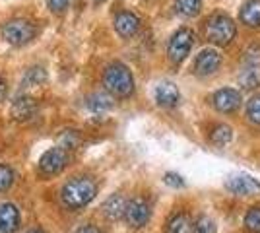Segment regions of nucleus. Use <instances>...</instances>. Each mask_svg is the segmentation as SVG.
Segmentation results:
<instances>
[{"label":"nucleus","mask_w":260,"mask_h":233,"mask_svg":"<svg viewBox=\"0 0 260 233\" xmlns=\"http://www.w3.org/2000/svg\"><path fill=\"white\" fill-rule=\"evenodd\" d=\"M239 18L247 27H260V0H247L239 12Z\"/></svg>","instance_id":"dca6fc26"},{"label":"nucleus","mask_w":260,"mask_h":233,"mask_svg":"<svg viewBox=\"0 0 260 233\" xmlns=\"http://www.w3.org/2000/svg\"><path fill=\"white\" fill-rule=\"evenodd\" d=\"M126 200L124 196H120V194H113V196H109L105 202H103V214L107 216L109 220H120V218H124V212H126Z\"/></svg>","instance_id":"2eb2a0df"},{"label":"nucleus","mask_w":260,"mask_h":233,"mask_svg":"<svg viewBox=\"0 0 260 233\" xmlns=\"http://www.w3.org/2000/svg\"><path fill=\"white\" fill-rule=\"evenodd\" d=\"M243 62H245V66H258L260 64V47L258 45H252L249 51L245 53Z\"/></svg>","instance_id":"cd10ccee"},{"label":"nucleus","mask_w":260,"mask_h":233,"mask_svg":"<svg viewBox=\"0 0 260 233\" xmlns=\"http://www.w3.org/2000/svg\"><path fill=\"white\" fill-rule=\"evenodd\" d=\"M76 233H103V231L99 229L98 225H91V223H87V225H82V227H80Z\"/></svg>","instance_id":"7c9ffc66"},{"label":"nucleus","mask_w":260,"mask_h":233,"mask_svg":"<svg viewBox=\"0 0 260 233\" xmlns=\"http://www.w3.org/2000/svg\"><path fill=\"white\" fill-rule=\"evenodd\" d=\"M6 93H8V84H6V80H4V78L0 76V101H4Z\"/></svg>","instance_id":"2f4dec72"},{"label":"nucleus","mask_w":260,"mask_h":233,"mask_svg":"<svg viewBox=\"0 0 260 233\" xmlns=\"http://www.w3.org/2000/svg\"><path fill=\"white\" fill-rule=\"evenodd\" d=\"M78 142H80V136H78L76 130H64V132L58 136V146L66 148L68 152L74 150L78 146Z\"/></svg>","instance_id":"b1692460"},{"label":"nucleus","mask_w":260,"mask_h":233,"mask_svg":"<svg viewBox=\"0 0 260 233\" xmlns=\"http://www.w3.org/2000/svg\"><path fill=\"white\" fill-rule=\"evenodd\" d=\"M47 4H49L51 12H54V14H60V12H64L66 8H68L70 0H47Z\"/></svg>","instance_id":"c756f323"},{"label":"nucleus","mask_w":260,"mask_h":233,"mask_svg":"<svg viewBox=\"0 0 260 233\" xmlns=\"http://www.w3.org/2000/svg\"><path fill=\"white\" fill-rule=\"evenodd\" d=\"M247 117H249L250 122L260 124V93L250 97V101L247 103Z\"/></svg>","instance_id":"393cba45"},{"label":"nucleus","mask_w":260,"mask_h":233,"mask_svg":"<svg viewBox=\"0 0 260 233\" xmlns=\"http://www.w3.org/2000/svg\"><path fill=\"white\" fill-rule=\"evenodd\" d=\"M210 140L216 146L229 144V142L233 140V130H231V126H228V124H217L216 128L212 130V134H210Z\"/></svg>","instance_id":"4be33fe9"},{"label":"nucleus","mask_w":260,"mask_h":233,"mask_svg":"<svg viewBox=\"0 0 260 233\" xmlns=\"http://www.w3.org/2000/svg\"><path fill=\"white\" fill-rule=\"evenodd\" d=\"M237 35L235 22L225 14H214L206 22V39L217 47H228Z\"/></svg>","instance_id":"7ed1b4c3"},{"label":"nucleus","mask_w":260,"mask_h":233,"mask_svg":"<svg viewBox=\"0 0 260 233\" xmlns=\"http://www.w3.org/2000/svg\"><path fill=\"white\" fill-rule=\"evenodd\" d=\"M39 109V103L33 99L31 95H20L12 103V117L16 121H29L35 117V113Z\"/></svg>","instance_id":"ddd939ff"},{"label":"nucleus","mask_w":260,"mask_h":233,"mask_svg":"<svg viewBox=\"0 0 260 233\" xmlns=\"http://www.w3.org/2000/svg\"><path fill=\"white\" fill-rule=\"evenodd\" d=\"M98 194V185L91 177H74L66 181L60 189V200L66 208L80 210L87 206Z\"/></svg>","instance_id":"f257e3e1"},{"label":"nucleus","mask_w":260,"mask_h":233,"mask_svg":"<svg viewBox=\"0 0 260 233\" xmlns=\"http://www.w3.org/2000/svg\"><path fill=\"white\" fill-rule=\"evenodd\" d=\"M95 2H105V0H95Z\"/></svg>","instance_id":"72a5a7b5"},{"label":"nucleus","mask_w":260,"mask_h":233,"mask_svg":"<svg viewBox=\"0 0 260 233\" xmlns=\"http://www.w3.org/2000/svg\"><path fill=\"white\" fill-rule=\"evenodd\" d=\"M35 35H37V25L25 18H16L2 25V39L14 47H23V45L31 43Z\"/></svg>","instance_id":"20e7f679"},{"label":"nucleus","mask_w":260,"mask_h":233,"mask_svg":"<svg viewBox=\"0 0 260 233\" xmlns=\"http://www.w3.org/2000/svg\"><path fill=\"white\" fill-rule=\"evenodd\" d=\"M181 99V93H179V88L175 86L173 82H161L157 88H155V101L159 107H175Z\"/></svg>","instance_id":"4468645a"},{"label":"nucleus","mask_w":260,"mask_h":233,"mask_svg":"<svg viewBox=\"0 0 260 233\" xmlns=\"http://www.w3.org/2000/svg\"><path fill=\"white\" fill-rule=\"evenodd\" d=\"M25 233H45L41 227H33V229H29V231H25Z\"/></svg>","instance_id":"473e14b6"},{"label":"nucleus","mask_w":260,"mask_h":233,"mask_svg":"<svg viewBox=\"0 0 260 233\" xmlns=\"http://www.w3.org/2000/svg\"><path fill=\"white\" fill-rule=\"evenodd\" d=\"M103 86L113 97H130L134 93V76L122 62H111L103 72Z\"/></svg>","instance_id":"f03ea898"},{"label":"nucleus","mask_w":260,"mask_h":233,"mask_svg":"<svg viewBox=\"0 0 260 233\" xmlns=\"http://www.w3.org/2000/svg\"><path fill=\"white\" fill-rule=\"evenodd\" d=\"M152 218V210H150V204L142 196L132 198L126 204V212H124V220L128 223L132 229H140L146 223L150 222Z\"/></svg>","instance_id":"0eeeda50"},{"label":"nucleus","mask_w":260,"mask_h":233,"mask_svg":"<svg viewBox=\"0 0 260 233\" xmlns=\"http://www.w3.org/2000/svg\"><path fill=\"white\" fill-rule=\"evenodd\" d=\"M239 84L247 91L260 88V64L258 66H245V70L239 76Z\"/></svg>","instance_id":"a211bd4d"},{"label":"nucleus","mask_w":260,"mask_h":233,"mask_svg":"<svg viewBox=\"0 0 260 233\" xmlns=\"http://www.w3.org/2000/svg\"><path fill=\"white\" fill-rule=\"evenodd\" d=\"M163 181H165V185H169V187H175V189H181V187H184L183 177H181V175H177V173H165Z\"/></svg>","instance_id":"c85d7f7f"},{"label":"nucleus","mask_w":260,"mask_h":233,"mask_svg":"<svg viewBox=\"0 0 260 233\" xmlns=\"http://www.w3.org/2000/svg\"><path fill=\"white\" fill-rule=\"evenodd\" d=\"M221 66V55L216 49H204L194 60V74L198 76H210Z\"/></svg>","instance_id":"9d476101"},{"label":"nucleus","mask_w":260,"mask_h":233,"mask_svg":"<svg viewBox=\"0 0 260 233\" xmlns=\"http://www.w3.org/2000/svg\"><path fill=\"white\" fill-rule=\"evenodd\" d=\"M115 29L120 37H134L140 29V18L134 12L122 10L115 16Z\"/></svg>","instance_id":"9b49d317"},{"label":"nucleus","mask_w":260,"mask_h":233,"mask_svg":"<svg viewBox=\"0 0 260 233\" xmlns=\"http://www.w3.org/2000/svg\"><path fill=\"white\" fill-rule=\"evenodd\" d=\"M14 185V171L10 165H0V192H6Z\"/></svg>","instance_id":"a878e982"},{"label":"nucleus","mask_w":260,"mask_h":233,"mask_svg":"<svg viewBox=\"0 0 260 233\" xmlns=\"http://www.w3.org/2000/svg\"><path fill=\"white\" fill-rule=\"evenodd\" d=\"M194 233H216V223L208 216H200L194 223Z\"/></svg>","instance_id":"bb28decb"},{"label":"nucleus","mask_w":260,"mask_h":233,"mask_svg":"<svg viewBox=\"0 0 260 233\" xmlns=\"http://www.w3.org/2000/svg\"><path fill=\"white\" fill-rule=\"evenodd\" d=\"M192 45H194V34H192V29H188V27L177 29L173 34V37L169 39V45H167L169 60L173 64H181L184 58L188 56Z\"/></svg>","instance_id":"39448f33"},{"label":"nucleus","mask_w":260,"mask_h":233,"mask_svg":"<svg viewBox=\"0 0 260 233\" xmlns=\"http://www.w3.org/2000/svg\"><path fill=\"white\" fill-rule=\"evenodd\" d=\"M225 189L237 196H250L260 192V183L250 175H233L225 181Z\"/></svg>","instance_id":"6e6552de"},{"label":"nucleus","mask_w":260,"mask_h":233,"mask_svg":"<svg viewBox=\"0 0 260 233\" xmlns=\"http://www.w3.org/2000/svg\"><path fill=\"white\" fill-rule=\"evenodd\" d=\"M190 229H192V223L186 214H175L167 222V233H190Z\"/></svg>","instance_id":"6ab92c4d"},{"label":"nucleus","mask_w":260,"mask_h":233,"mask_svg":"<svg viewBox=\"0 0 260 233\" xmlns=\"http://www.w3.org/2000/svg\"><path fill=\"white\" fill-rule=\"evenodd\" d=\"M86 105L91 113H105V111H109V109H113L115 101H113V97H111L109 93L98 91V93H91V95L87 97Z\"/></svg>","instance_id":"f3484780"},{"label":"nucleus","mask_w":260,"mask_h":233,"mask_svg":"<svg viewBox=\"0 0 260 233\" xmlns=\"http://www.w3.org/2000/svg\"><path fill=\"white\" fill-rule=\"evenodd\" d=\"M175 8L186 18H194L202 10V0H175Z\"/></svg>","instance_id":"aec40b11"},{"label":"nucleus","mask_w":260,"mask_h":233,"mask_svg":"<svg viewBox=\"0 0 260 233\" xmlns=\"http://www.w3.org/2000/svg\"><path fill=\"white\" fill-rule=\"evenodd\" d=\"M212 103L219 113H233L241 107V93L233 88L217 89L212 95Z\"/></svg>","instance_id":"1a4fd4ad"},{"label":"nucleus","mask_w":260,"mask_h":233,"mask_svg":"<svg viewBox=\"0 0 260 233\" xmlns=\"http://www.w3.org/2000/svg\"><path fill=\"white\" fill-rule=\"evenodd\" d=\"M47 80V72L43 66H31L25 76H23V88H33V86H41Z\"/></svg>","instance_id":"412c9836"},{"label":"nucleus","mask_w":260,"mask_h":233,"mask_svg":"<svg viewBox=\"0 0 260 233\" xmlns=\"http://www.w3.org/2000/svg\"><path fill=\"white\" fill-rule=\"evenodd\" d=\"M70 161V152L62 148V146H56V148H51L47 150L41 159H39V171L47 175V177H53V175H58Z\"/></svg>","instance_id":"423d86ee"},{"label":"nucleus","mask_w":260,"mask_h":233,"mask_svg":"<svg viewBox=\"0 0 260 233\" xmlns=\"http://www.w3.org/2000/svg\"><path fill=\"white\" fill-rule=\"evenodd\" d=\"M245 227L249 233H260V206H252L245 216Z\"/></svg>","instance_id":"5701e85b"},{"label":"nucleus","mask_w":260,"mask_h":233,"mask_svg":"<svg viewBox=\"0 0 260 233\" xmlns=\"http://www.w3.org/2000/svg\"><path fill=\"white\" fill-rule=\"evenodd\" d=\"M20 229V210L16 204H0V233H16Z\"/></svg>","instance_id":"f8f14e48"}]
</instances>
